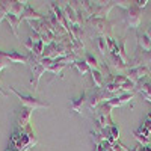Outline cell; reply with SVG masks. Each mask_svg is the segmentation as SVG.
<instances>
[{
  "label": "cell",
  "instance_id": "5",
  "mask_svg": "<svg viewBox=\"0 0 151 151\" xmlns=\"http://www.w3.org/2000/svg\"><path fill=\"white\" fill-rule=\"evenodd\" d=\"M125 23H127V26H130V27H139V24H141V9L134 5V2H133V6L127 11Z\"/></svg>",
  "mask_w": 151,
  "mask_h": 151
},
{
  "label": "cell",
  "instance_id": "14",
  "mask_svg": "<svg viewBox=\"0 0 151 151\" xmlns=\"http://www.w3.org/2000/svg\"><path fill=\"white\" fill-rule=\"evenodd\" d=\"M12 2L14 0H0V21H3L6 18V15L11 12Z\"/></svg>",
  "mask_w": 151,
  "mask_h": 151
},
{
  "label": "cell",
  "instance_id": "25",
  "mask_svg": "<svg viewBox=\"0 0 151 151\" xmlns=\"http://www.w3.org/2000/svg\"><path fill=\"white\" fill-rule=\"evenodd\" d=\"M147 3H148V0H136V2H134V5H136L137 8H139V9H141V8H144Z\"/></svg>",
  "mask_w": 151,
  "mask_h": 151
},
{
  "label": "cell",
  "instance_id": "12",
  "mask_svg": "<svg viewBox=\"0 0 151 151\" xmlns=\"http://www.w3.org/2000/svg\"><path fill=\"white\" fill-rule=\"evenodd\" d=\"M88 101V98H86V92L83 91L82 92V95L77 98V100H73V101L70 103V109L73 110V112H77V113H80V110H82V107H83V104Z\"/></svg>",
  "mask_w": 151,
  "mask_h": 151
},
{
  "label": "cell",
  "instance_id": "10",
  "mask_svg": "<svg viewBox=\"0 0 151 151\" xmlns=\"http://www.w3.org/2000/svg\"><path fill=\"white\" fill-rule=\"evenodd\" d=\"M6 58L12 62V64H29V59H27V55H21V53H18V52H9V53H6Z\"/></svg>",
  "mask_w": 151,
  "mask_h": 151
},
{
  "label": "cell",
  "instance_id": "13",
  "mask_svg": "<svg viewBox=\"0 0 151 151\" xmlns=\"http://www.w3.org/2000/svg\"><path fill=\"white\" fill-rule=\"evenodd\" d=\"M109 60H110L112 67H115L118 71H124V70H127V68H129V65L125 64V62H124L118 55H112V53H109Z\"/></svg>",
  "mask_w": 151,
  "mask_h": 151
},
{
  "label": "cell",
  "instance_id": "6",
  "mask_svg": "<svg viewBox=\"0 0 151 151\" xmlns=\"http://www.w3.org/2000/svg\"><path fill=\"white\" fill-rule=\"evenodd\" d=\"M148 74H150L148 67H132V68L127 71V77H129L134 85H137V83H139V80L144 79V77H147Z\"/></svg>",
  "mask_w": 151,
  "mask_h": 151
},
{
  "label": "cell",
  "instance_id": "24",
  "mask_svg": "<svg viewBox=\"0 0 151 151\" xmlns=\"http://www.w3.org/2000/svg\"><path fill=\"white\" fill-rule=\"evenodd\" d=\"M35 42H36V40H33V36H29L27 40H26V42H24V47L27 48V52H32V50H33Z\"/></svg>",
  "mask_w": 151,
  "mask_h": 151
},
{
  "label": "cell",
  "instance_id": "7",
  "mask_svg": "<svg viewBox=\"0 0 151 151\" xmlns=\"http://www.w3.org/2000/svg\"><path fill=\"white\" fill-rule=\"evenodd\" d=\"M113 83H116L119 88H121V91H124V92H132L134 88H136V85L127 77V76H121V74H118V76H115V79L112 80Z\"/></svg>",
  "mask_w": 151,
  "mask_h": 151
},
{
  "label": "cell",
  "instance_id": "2",
  "mask_svg": "<svg viewBox=\"0 0 151 151\" xmlns=\"http://www.w3.org/2000/svg\"><path fill=\"white\" fill-rule=\"evenodd\" d=\"M9 91H11V92H14V94L18 97V100H20V103H21V106H23V107H27V109H30V110H35V109H42V107H50V104H48V103L41 101V100L35 98L33 95H24V94L18 92L14 86H9Z\"/></svg>",
  "mask_w": 151,
  "mask_h": 151
},
{
  "label": "cell",
  "instance_id": "11",
  "mask_svg": "<svg viewBox=\"0 0 151 151\" xmlns=\"http://www.w3.org/2000/svg\"><path fill=\"white\" fill-rule=\"evenodd\" d=\"M5 20L9 23V27H11L12 33L15 35V38H18V26H20V23H21L20 17H17V15H12V14H8Z\"/></svg>",
  "mask_w": 151,
  "mask_h": 151
},
{
  "label": "cell",
  "instance_id": "9",
  "mask_svg": "<svg viewBox=\"0 0 151 151\" xmlns=\"http://www.w3.org/2000/svg\"><path fill=\"white\" fill-rule=\"evenodd\" d=\"M44 18V15L42 14H40V12H36V11H33V8L29 5V3H26V9H24V12L21 14V17H20V20L23 21H32V20H42Z\"/></svg>",
  "mask_w": 151,
  "mask_h": 151
},
{
  "label": "cell",
  "instance_id": "16",
  "mask_svg": "<svg viewBox=\"0 0 151 151\" xmlns=\"http://www.w3.org/2000/svg\"><path fill=\"white\" fill-rule=\"evenodd\" d=\"M26 3L27 2H18V0H14V2H12V8H11L9 14L21 17V14L24 12V9H26Z\"/></svg>",
  "mask_w": 151,
  "mask_h": 151
},
{
  "label": "cell",
  "instance_id": "3",
  "mask_svg": "<svg viewBox=\"0 0 151 151\" xmlns=\"http://www.w3.org/2000/svg\"><path fill=\"white\" fill-rule=\"evenodd\" d=\"M89 21L92 23V26L95 27V30L101 35V36H110L112 33V23L107 21L106 18H89Z\"/></svg>",
  "mask_w": 151,
  "mask_h": 151
},
{
  "label": "cell",
  "instance_id": "22",
  "mask_svg": "<svg viewBox=\"0 0 151 151\" xmlns=\"http://www.w3.org/2000/svg\"><path fill=\"white\" fill-rule=\"evenodd\" d=\"M98 48H100V53H101L104 58L109 55V48L106 45V38L104 36H100L98 38Z\"/></svg>",
  "mask_w": 151,
  "mask_h": 151
},
{
  "label": "cell",
  "instance_id": "15",
  "mask_svg": "<svg viewBox=\"0 0 151 151\" xmlns=\"http://www.w3.org/2000/svg\"><path fill=\"white\" fill-rule=\"evenodd\" d=\"M137 91H139V94L145 98V100H148V101L151 103V82H144V83H141L139 86L136 88Z\"/></svg>",
  "mask_w": 151,
  "mask_h": 151
},
{
  "label": "cell",
  "instance_id": "17",
  "mask_svg": "<svg viewBox=\"0 0 151 151\" xmlns=\"http://www.w3.org/2000/svg\"><path fill=\"white\" fill-rule=\"evenodd\" d=\"M137 42H139V47L144 50V52H151V40L145 35V32L142 35L137 33Z\"/></svg>",
  "mask_w": 151,
  "mask_h": 151
},
{
  "label": "cell",
  "instance_id": "21",
  "mask_svg": "<svg viewBox=\"0 0 151 151\" xmlns=\"http://www.w3.org/2000/svg\"><path fill=\"white\" fill-rule=\"evenodd\" d=\"M85 62H86L88 65H89V68H91V70H100V68H98L97 58H95V56H92L91 53H86V55H85Z\"/></svg>",
  "mask_w": 151,
  "mask_h": 151
},
{
  "label": "cell",
  "instance_id": "23",
  "mask_svg": "<svg viewBox=\"0 0 151 151\" xmlns=\"http://www.w3.org/2000/svg\"><path fill=\"white\" fill-rule=\"evenodd\" d=\"M97 151H113V147L107 141H103L101 144L97 145Z\"/></svg>",
  "mask_w": 151,
  "mask_h": 151
},
{
  "label": "cell",
  "instance_id": "18",
  "mask_svg": "<svg viewBox=\"0 0 151 151\" xmlns=\"http://www.w3.org/2000/svg\"><path fill=\"white\" fill-rule=\"evenodd\" d=\"M148 132L144 129V125H141L137 130H134V136H136V139L139 141V142H142V144H148Z\"/></svg>",
  "mask_w": 151,
  "mask_h": 151
},
{
  "label": "cell",
  "instance_id": "20",
  "mask_svg": "<svg viewBox=\"0 0 151 151\" xmlns=\"http://www.w3.org/2000/svg\"><path fill=\"white\" fill-rule=\"evenodd\" d=\"M92 80L95 83V88H103V74L100 70H91Z\"/></svg>",
  "mask_w": 151,
  "mask_h": 151
},
{
  "label": "cell",
  "instance_id": "19",
  "mask_svg": "<svg viewBox=\"0 0 151 151\" xmlns=\"http://www.w3.org/2000/svg\"><path fill=\"white\" fill-rule=\"evenodd\" d=\"M73 65H74V68H77V71H79L82 76H85L86 73H89V71H91L89 65H88L85 60H79V59H77V60H76Z\"/></svg>",
  "mask_w": 151,
  "mask_h": 151
},
{
  "label": "cell",
  "instance_id": "28",
  "mask_svg": "<svg viewBox=\"0 0 151 151\" xmlns=\"http://www.w3.org/2000/svg\"><path fill=\"white\" fill-rule=\"evenodd\" d=\"M139 151H151V147H139Z\"/></svg>",
  "mask_w": 151,
  "mask_h": 151
},
{
  "label": "cell",
  "instance_id": "8",
  "mask_svg": "<svg viewBox=\"0 0 151 151\" xmlns=\"http://www.w3.org/2000/svg\"><path fill=\"white\" fill-rule=\"evenodd\" d=\"M132 98H133V92H124V94H121V95H118L115 98L109 100V101H106V103H107V106L110 109H113V107H119V106H122L125 103H129Z\"/></svg>",
  "mask_w": 151,
  "mask_h": 151
},
{
  "label": "cell",
  "instance_id": "27",
  "mask_svg": "<svg viewBox=\"0 0 151 151\" xmlns=\"http://www.w3.org/2000/svg\"><path fill=\"white\" fill-rule=\"evenodd\" d=\"M145 35L150 38V40H151V26L150 27H147V30H145Z\"/></svg>",
  "mask_w": 151,
  "mask_h": 151
},
{
  "label": "cell",
  "instance_id": "4",
  "mask_svg": "<svg viewBox=\"0 0 151 151\" xmlns=\"http://www.w3.org/2000/svg\"><path fill=\"white\" fill-rule=\"evenodd\" d=\"M32 112L30 109L27 107H21L20 110L15 112V124H17V129H26L30 121V116H32Z\"/></svg>",
  "mask_w": 151,
  "mask_h": 151
},
{
  "label": "cell",
  "instance_id": "26",
  "mask_svg": "<svg viewBox=\"0 0 151 151\" xmlns=\"http://www.w3.org/2000/svg\"><path fill=\"white\" fill-rule=\"evenodd\" d=\"M142 125H144V129H145L148 133H151V119H147L145 124H142Z\"/></svg>",
  "mask_w": 151,
  "mask_h": 151
},
{
  "label": "cell",
  "instance_id": "1",
  "mask_svg": "<svg viewBox=\"0 0 151 151\" xmlns=\"http://www.w3.org/2000/svg\"><path fill=\"white\" fill-rule=\"evenodd\" d=\"M36 142L38 139L33 134L32 127L27 125L26 129H17L12 133L6 151H27L30 147L36 145Z\"/></svg>",
  "mask_w": 151,
  "mask_h": 151
}]
</instances>
